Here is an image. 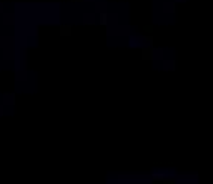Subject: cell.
Returning <instances> with one entry per match:
<instances>
[{
  "mask_svg": "<svg viewBox=\"0 0 213 184\" xmlns=\"http://www.w3.org/2000/svg\"><path fill=\"white\" fill-rule=\"evenodd\" d=\"M152 177H153L155 181H163V179H165V174H163V173H155V174H152Z\"/></svg>",
  "mask_w": 213,
  "mask_h": 184,
  "instance_id": "obj_1",
  "label": "cell"
},
{
  "mask_svg": "<svg viewBox=\"0 0 213 184\" xmlns=\"http://www.w3.org/2000/svg\"><path fill=\"white\" fill-rule=\"evenodd\" d=\"M165 184H175V179H163Z\"/></svg>",
  "mask_w": 213,
  "mask_h": 184,
  "instance_id": "obj_2",
  "label": "cell"
}]
</instances>
